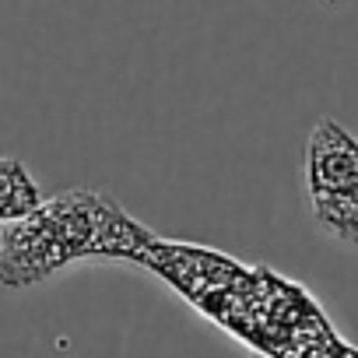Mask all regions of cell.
Masks as SVG:
<instances>
[{
	"instance_id": "obj_2",
	"label": "cell",
	"mask_w": 358,
	"mask_h": 358,
	"mask_svg": "<svg viewBox=\"0 0 358 358\" xmlns=\"http://www.w3.org/2000/svg\"><path fill=\"white\" fill-rule=\"evenodd\" d=\"M306 194L316 225L358 250V137L330 116L306 141Z\"/></svg>"
},
{
	"instance_id": "obj_1",
	"label": "cell",
	"mask_w": 358,
	"mask_h": 358,
	"mask_svg": "<svg viewBox=\"0 0 358 358\" xmlns=\"http://www.w3.org/2000/svg\"><path fill=\"white\" fill-rule=\"evenodd\" d=\"M144 232L95 194L39 201L29 215L0 225V281L29 288L81 257H137Z\"/></svg>"
},
{
	"instance_id": "obj_3",
	"label": "cell",
	"mask_w": 358,
	"mask_h": 358,
	"mask_svg": "<svg viewBox=\"0 0 358 358\" xmlns=\"http://www.w3.org/2000/svg\"><path fill=\"white\" fill-rule=\"evenodd\" d=\"M323 4H327V8H334V4H341V0H323Z\"/></svg>"
}]
</instances>
